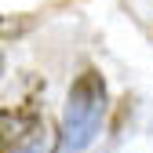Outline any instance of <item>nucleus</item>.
Segmentation results:
<instances>
[{
    "mask_svg": "<svg viewBox=\"0 0 153 153\" xmlns=\"http://www.w3.org/2000/svg\"><path fill=\"white\" fill-rule=\"evenodd\" d=\"M106 117V80L95 69L76 73L69 84L66 109H62V131H59V153H80L95 142L99 124Z\"/></svg>",
    "mask_w": 153,
    "mask_h": 153,
    "instance_id": "obj_1",
    "label": "nucleus"
},
{
    "mask_svg": "<svg viewBox=\"0 0 153 153\" xmlns=\"http://www.w3.org/2000/svg\"><path fill=\"white\" fill-rule=\"evenodd\" d=\"M0 73H4V55H0Z\"/></svg>",
    "mask_w": 153,
    "mask_h": 153,
    "instance_id": "obj_3",
    "label": "nucleus"
},
{
    "mask_svg": "<svg viewBox=\"0 0 153 153\" xmlns=\"http://www.w3.org/2000/svg\"><path fill=\"white\" fill-rule=\"evenodd\" d=\"M0 153H59V139H55V131H51V124L40 117L26 135H18L15 142H7Z\"/></svg>",
    "mask_w": 153,
    "mask_h": 153,
    "instance_id": "obj_2",
    "label": "nucleus"
}]
</instances>
